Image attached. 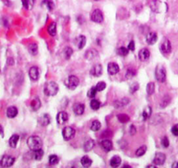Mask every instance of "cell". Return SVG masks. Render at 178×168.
I'll return each mask as SVG.
<instances>
[{
	"instance_id": "cell-53",
	"label": "cell",
	"mask_w": 178,
	"mask_h": 168,
	"mask_svg": "<svg viewBox=\"0 0 178 168\" xmlns=\"http://www.w3.org/2000/svg\"><path fill=\"white\" fill-rule=\"evenodd\" d=\"M123 167L130 168V167H131V166H128V165H124V166H123Z\"/></svg>"
},
{
	"instance_id": "cell-48",
	"label": "cell",
	"mask_w": 178,
	"mask_h": 168,
	"mask_svg": "<svg viewBox=\"0 0 178 168\" xmlns=\"http://www.w3.org/2000/svg\"><path fill=\"white\" fill-rule=\"evenodd\" d=\"M127 49L129 50H131V51H134V50H136V45H135V42L133 40L129 42L128 46H127Z\"/></svg>"
},
{
	"instance_id": "cell-37",
	"label": "cell",
	"mask_w": 178,
	"mask_h": 168,
	"mask_svg": "<svg viewBox=\"0 0 178 168\" xmlns=\"http://www.w3.org/2000/svg\"><path fill=\"white\" fill-rule=\"evenodd\" d=\"M90 106H91V108L94 111H96V110L100 109V107H101V102L97 99H95V98H93L91 102H90Z\"/></svg>"
},
{
	"instance_id": "cell-29",
	"label": "cell",
	"mask_w": 178,
	"mask_h": 168,
	"mask_svg": "<svg viewBox=\"0 0 178 168\" xmlns=\"http://www.w3.org/2000/svg\"><path fill=\"white\" fill-rule=\"evenodd\" d=\"M121 163V159L119 156L115 155L112 157L110 160V166L112 167H118Z\"/></svg>"
},
{
	"instance_id": "cell-4",
	"label": "cell",
	"mask_w": 178,
	"mask_h": 168,
	"mask_svg": "<svg viewBox=\"0 0 178 168\" xmlns=\"http://www.w3.org/2000/svg\"><path fill=\"white\" fill-rule=\"evenodd\" d=\"M156 79L158 82L163 83L166 81V70L164 66L162 65H157L156 69Z\"/></svg>"
},
{
	"instance_id": "cell-9",
	"label": "cell",
	"mask_w": 178,
	"mask_h": 168,
	"mask_svg": "<svg viewBox=\"0 0 178 168\" xmlns=\"http://www.w3.org/2000/svg\"><path fill=\"white\" fill-rule=\"evenodd\" d=\"M160 50L162 54L168 55L170 54L172 50V47H171V44L169 39H164L163 42L161 43L160 46Z\"/></svg>"
},
{
	"instance_id": "cell-54",
	"label": "cell",
	"mask_w": 178,
	"mask_h": 168,
	"mask_svg": "<svg viewBox=\"0 0 178 168\" xmlns=\"http://www.w3.org/2000/svg\"><path fill=\"white\" fill-rule=\"evenodd\" d=\"M2 132H3V128H2V126H0V134H1Z\"/></svg>"
},
{
	"instance_id": "cell-18",
	"label": "cell",
	"mask_w": 178,
	"mask_h": 168,
	"mask_svg": "<svg viewBox=\"0 0 178 168\" xmlns=\"http://www.w3.org/2000/svg\"><path fill=\"white\" fill-rule=\"evenodd\" d=\"M51 123V117L48 114H43L40 118H38V124L41 126H47Z\"/></svg>"
},
{
	"instance_id": "cell-12",
	"label": "cell",
	"mask_w": 178,
	"mask_h": 168,
	"mask_svg": "<svg viewBox=\"0 0 178 168\" xmlns=\"http://www.w3.org/2000/svg\"><path fill=\"white\" fill-rule=\"evenodd\" d=\"M72 112L78 116L82 115L85 112V105L82 103H75L72 106Z\"/></svg>"
},
{
	"instance_id": "cell-22",
	"label": "cell",
	"mask_w": 178,
	"mask_h": 168,
	"mask_svg": "<svg viewBox=\"0 0 178 168\" xmlns=\"http://www.w3.org/2000/svg\"><path fill=\"white\" fill-rule=\"evenodd\" d=\"M32 151V159H33L34 160L38 161V160H42L43 156H44V151H43L41 148Z\"/></svg>"
},
{
	"instance_id": "cell-34",
	"label": "cell",
	"mask_w": 178,
	"mask_h": 168,
	"mask_svg": "<svg viewBox=\"0 0 178 168\" xmlns=\"http://www.w3.org/2000/svg\"><path fill=\"white\" fill-rule=\"evenodd\" d=\"M117 119H118L119 121L121 122V123H122V124H125V123H127V122L129 121V116L127 115V114H124V113H121V114H118L117 115Z\"/></svg>"
},
{
	"instance_id": "cell-51",
	"label": "cell",
	"mask_w": 178,
	"mask_h": 168,
	"mask_svg": "<svg viewBox=\"0 0 178 168\" xmlns=\"http://www.w3.org/2000/svg\"><path fill=\"white\" fill-rule=\"evenodd\" d=\"M172 167L178 168V162H175V163H173V164H172Z\"/></svg>"
},
{
	"instance_id": "cell-45",
	"label": "cell",
	"mask_w": 178,
	"mask_h": 168,
	"mask_svg": "<svg viewBox=\"0 0 178 168\" xmlns=\"http://www.w3.org/2000/svg\"><path fill=\"white\" fill-rule=\"evenodd\" d=\"M136 70L135 69H127V73H126V77L127 79H130L133 76L136 75Z\"/></svg>"
},
{
	"instance_id": "cell-35",
	"label": "cell",
	"mask_w": 178,
	"mask_h": 168,
	"mask_svg": "<svg viewBox=\"0 0 178 168\" xmlns=\"http://www.w3.org/2000/svg\"><path fill=\"white\" fill-rule=\"evenodd\" d=\"M155 89H156V86H155V84H154L153 82H149V83L147 84L146 91H147V93H148V96H151L152 94H154Z\"/></svg>"
},
{
	"instance_id": "cell-33",
	"label": "cell",
	"mask_w": 178,
	"mask_h": 168,
	"mask_svg": "<svg viewBox=\"0 0 178 168\" xmlns=\"http://www.w3.org/2000/svg\"><path fill=\"white\" fill-rule=\"evenodd\" d=\"M22 4L26 10H32L34 6V0H22Z\"/></svg>"
},
{
	"instance_id": "cell-41",
	"label": "cell",
	"mask_w": 178,
	"mask_h": 168,
	"mask_svg": "<svg viewBox=\"0 0 178 168\" xmlns=\"http://www.w3.org/2000/svg\"><path fill=\"white\" fill-rule=\"evenodd\" d=\"M72 52H73V50L71 47H67V48H65V50L63 51V54H64V57H65V59H69L71 58V56L72 55Z\"/></svg>"
},
{
	"instance_id": "cell-6",
	"label": "cell",
	"mask_w": 178,
	"mask_h": 168,
	"mask_svg": "<svg viewBox=\"0 0 178 168\" xmlns=\"http://www.w3.org/2000/svg\"><path fill=\"white\" fill-rule=\"evenodd\" d=\"M150 7L156 12H163L162 9H167V4L162 3L161 1H158V0H154L150 4Z\"/></svg>"
},
{
	"instance_id": "cell-52",
	"label": "cell",
	"mask_w": 178,
	"mask_h": 168,
	"mask_svg": "<svg viewBox=\"0 0 178 168\" xmlns=\"http://www.w3.org/2000/svg\"><path fill=\"white\" fill-rule=\"evenodd\" d=\"M156 165H148L147 168H156Z\"/></svg>"
},
{
	"instance_id": "cell-38",
	"label": "cell",
	"mask_w": 178,
	"mask_h": 168,
	"mask_svg": "<svg viewBox=\"0 0 178 168\" xmlns=\"http://www.w3.org/2000/svg\"><path fill=\"white\" fill-rule=\"evenodd\" d=\"M42 5L47 7L49 11H52L54 8V3L52 0H44L42 2Z\"/></svg>"
},
{
	"instance_id": "cell-44",
	"label": "cell",
	"mask_w": 178,
	"mask_h": 168,
	"mask_svg": "<svg viewBox=\"0 0 178 168\" xmlns=\"http://www.w3.org/2000/svg\"><path fill=\"white\" fill-rule=\"evenodd\" d=\"M106 84L105 82H103V81H101V82H99L97 84H96V86H95V88L97 90V92H102L104 89L106 88Z\"/></svg>"
},
{
	"instance_id": "cell-13",
	"label": "cell",
	"mask_w": 178,
	"mask_h": 168,
	"mask_svg": "<svg viewBox=\"0 0 178 168\" xmlns=\"http://www.w3.org/2000/svg\"><path fill=\"white\" fill-rule=\"evenodd\" d=\"M101 146L104 151L108 152V151L113 150L114 145H113V142L111 141L110 139H103V140L101 141Z\"/></svg>"
},
{
	"instance_id": "cell-1",
	"label": "cell",
	"mask_w": 178,
	"mask_h": 168,
	"mask_svg": "<svg viewBox=\"0 0 178 168\" xmlns=\"http://www.w3.org/2000/svg\"><path fill=\"white\" fill-rule=\"evenodd\" d=\"M27 146L30 148L31 151H34V150H38L42 148L43 146V141L40 137L38 136H31L27 139Z\"/></svg>"
},
{
	"instance_id": "cell-25",
	"label": "cell",
	"mask_w": 178,
	"mask_h": 168,
	"mask_svg": "<svg viewBox=\"0 0 178 168\" xmlns=\"http://www.w3.org/2000/svg\"><path fill=\"white\" fill-rule=\"evenodd\" d=\"M86 42H87V38H86L85 36H83V35L79 36L76 38V45L78 46V49H80V50L82 49L86 46Z\"/></svg>"
},
{
	"instance_id": "cell-3",
	"label": "cell",
	"mask_w": 178,
	"mask_h": 168,
	"mask_svg": "<svg viewBox=\"0 0 178 168\" xmlns=\"http://www.w3.org/2000/svg\"><path fill=\"white\" fill-rule=\"evenodd\" d=\"M66 86L70 90H74L78 87V85L80 84V79L77 78L76 76L71 75L68 77L67 79L65 81Z\"/></svg>"
},
{
	"instance_id": "cell-24",
	"label": "cell",
	"mask_w": 178,
	"mask_h": 168,
	"mask_svg": "<svg viewBox=\"0 0 178 168\" xmlns=\"http://www.w3.org/2000/svg\"><path fill=\"white\" fill-rule=\"evenodd\" d=\"M128 103H129V99L127 98H123L121 99L115 101L114 105H115V108H121V107H123V106L127 105Z\"/></svg>"
},
{
	"instance_id": "cell-30",
	"label": "cell",
	"mask_w": 178,
	"mask_h": 168,
	"mask_svg": "<svg viewBox=\"0 0 178 168\" xmlns=\"http://www.w3.org/2000/svg\"><path fill=\"white\" fill-rule=\"evenodd\" d=\"M81 165H82V166H84V167H89V166H91L93 161H92V160L89 158L88 156H83V157L81 158Z\"/></svg>"
},
{
	"instance_id": "cell-15",
	"label": "cell",
	"mask_w": 178,
	"mask_h": 168,
	"mask_svg": "<svg viewBox=\"0 0 178 168\" xmlns=\"http://www.w3.org/2000/svg\"><path fill=\"white\" fill-rule=\"evenodd\" d=\"M38 76H39V71L37 66H32L30 68L29 77L33 81H37L38 79Z\"/></svg>"
},
{
	"instance_id": "cell-19",
	"label": "cell",
	"mask_w": 178,
	"mask_h": 168,
	"mask_svg": "<svg viewBox=\"0 0 178 168\" xmlns=\"http://www.w3.org/2000/svg\"><path fill=\"white\" fill-rule=\"evenodd\" d=\"M138 56H139V59H140L141 61H147L149 59V57H150V51L147 48L141 49L139 51Z\"/></svg>"
},
{
	"instance_id": "cell-40",
	"label": "cell",
	"mask_w": 178,
	"mask_h": 168,
	"mask_svg": "<svg viewBox=\"0 0 178 168\" xmlns=\"http://www.w3.org/2000/svg\"><path fill=\"white\" fill-rule=\"evenodd\" d=\"M146 151H147V146H141L136 151V155L137 157H141L146 153Z\"/></svg>"
},
{
	"instance_id": "cell-23",
	"label": "cell",
	"mask_w": 178,
	"mask_h": 168,
	"mask_svg": "<svg viewBox=\"0 0 178 168\" xmlns=\"http://www.w3.org/2000/svg\"><path fill=\"white\" fill-rule=\"evenodd\" d=\"M31 107L33 110L34 112H37L40 107H41V101L38 98V97L34 98L33 99L31 102Z\"/></svg>"
},
{
	"instance_id": "cell-17",
	"label": "cell",
	"mask_w": 178,
	"mask_h": 168,
	"mask_svg": "<svg viewBox=\"0 0 178 168\" xmlns=\"http://www.w3.org/2000/svg\"><path fill=\"white\" fill-rule=\"evenodd\" d=\"M146 41L148 43V45L152 46L154 44H156L157 41V34L154 31H151L146 35Z\"/></svg>"
},
{
	"instance_id": "cell-47",
	"label": "cell",
	"mask_w": 178,
	"mask_h": 168,
	"mask_svg": "<svg viewBox=\"0 0 178 168\" xmlns=\"http://www.w3.org/2000/svg\"><path fill=\"white\" fill-rule=\"evenodd\" d=\"M161 146L164 147V148H167L170 146V141H169V139L167 137H163L162 139H161Z\"/></svg>"
},
{
	"instance_id": "cell-32",
	"label": "cell",
	"mask_w": 178,
	"mask_h": 168,
	"mask_svg": "<svg viewBox=\"0 0 178 168\" xmlns=\"http://www.w3.org/2000/svg\"><path fill=\"white\" fill-rule=\"evenodd\" d=\"M28 50H29L30 53L33 55V56L38 54V46H37V44H35V43L30 44L29 46H28Z\"/></svg>"
},
{
	"instance_id": "cell-14",
	"label": "cell",
	"mask_w": 178,
	"mask_h": 168,
	"mask_svg": "<svg viewBox=\"0 0 178 168\" xmlns=\"http://www.w3.org/2000/svg\"><path fill=\"white\" fill-rule=\"evenodd\" d=\"M120 71V67L119 65L116 63H114V62H111L107 65V72L108 74L110 75H115L117 74Z\"/></svg>"
},
{
	"instance_id": "cell-26",
	"label": "cell",
	"mask_w": 178,
	"mask_h": 168,
	"mask_svg": "<svg viewBox=\"0 0 178 168\" xmlns=\"http://www.w3.org/2000/svg\"><path fill=\"white\" fill-rule=\"evenodd\" d=\"M47 31H48L49 35L52 36V37L55 36L56 33H57V24H56L55 22H52V23H51L50 25H48Z\"/></svg>"
},
{
	"instance_id": "cell-49",
	"label": "cell",
	"mask_w": 178,
	"mask_h": 168,
	"mask_svg": "<svg viewBox=\"0 0 178 168\" xmlns=\"http://www.w3.org/2000/svg\"><path fill=\"white\" fill-rule=\"evenodd\" d=\"M171 132L173 133V135L178 137V124L177 125H175V126H173V127L171 128Z\"/></svg>"
},
{
	"instance_id": "cell-21",
	"label": "cell",
	"mask_w": 178,
	"mask_h": 168,
	"mask_svg": "<svg viewBox=\"0 0 178 168\" xmlns=\"http://www.w3.org/2000/svg\"><path fill=\"white\" fill-rule=\"evenodd\" d=\"M17 107L15 106H10L6 110V116L8 117L9 118H15L17 115Z\"/></svg>"
},
{
	"instance_id": "cell-11",
	"label": "cell",
	"mask_w": 178,
	"mask_h": 168,
	"mask_svg": "<svg viewBox=\"0 0 178 168\" xmlns=\"http://www.w3.org/2000/svg\"><path fill=\"white\" fill-rule=\"evenodd\" d=\"M102 72H103L102 65H100V64H97V65H93V67L91 68L90 74L93 76V77H101L102 75Z\"/></svg>"
},
{
	"instance_id": "cell-10",
	"label": "cell",
	"mask_w": 178,
	"mask_h": 168,
	"mask_svg": "<svg viewBox=\"0 0 178 168\" xmlns=\"http://www.w3.org/2000/svg\"><path fill=\"white\" fill-rule=\"evenodd\" d=\"M166 160V155L162 152H157L154 157L153 163L156 166H162Z\"/></svg>"
},
{
	"instance_id": "cell-7",
	"label": "cell",
	"mask_w": 178,
	"mask_h": 168,
	"mask_svg": "<svg viewBox=\"0 0 178 168\" xmlns=\"http://www.w3.org/2000/svg\"><path fill=\"white\" fill-rule=\"evenodd\" d=\"M62 136L65 140H70L75 136V130L71 126H66L62 131Z\"/></svg>"
},
{
	"instance_id": "cell-5",
	"label": "cell",
	"mask_w": 178,
	"mask_h": 168,
	"mask_svg": "<svg viewBox=\"0 0 178 168\" xmlns=\"http://www.w3.org/2000/svg\"><path fill=\"white\" fill-rule=\"evenodd\" d=\"M14 163H15V158L10 155L3 156V158L0 160V165L2 167H10L13 166Z\"/></svg>"
},
{
	"instance_id": "cell-43",
	"label": "cell",
	"mask_w": 178,
	"mask_h": 168,
	"mask_svg": "<svg viewBox=\"0 0 178 168\" xmlns=\"http://www.w3.org/2000/svg\"><path fill=\"white\" fill-rule=\"evenodd\" d=\"M96 93H97V90L95 88V86H93V87L87 92V97L90 98H94L95 96H96Z\"/></svg>"
},
{
	"instance_id": "cell-50",
	"label": "cell",
	"mask_w": 178,
	"mask_h": 168,
	"mask_svg": "<svg viewBox=\"0 0 178 168\" xmlns=\"http://www.w3.org/2000/svg\"><path fill=\"white\" fill-rule=\"evenodd\" d=\"M136 128L135 127L134 125H131V126H130V134L134 135L136 134Z\"/></svg>"
},
{
	"instance_id": "cell-16",
	"label": "cell",
	"mask_w": 178,
	"mask_h": 168,
	"mask_svg": "<svg viewBox=\"0 0 178 168\" xmlns=\"http://www.w3.org/2000/svg\"><path fill=\"white\" fill-rule=\"evenodd\" d=\"M56 119L59 125H64L68 120V114L66 112H59Z\"/></svg>"
},
{
	"instance_id": "cell-20",
	"label": "cell",
	"mask_w": 178,
	"mask_h": 168,
	"mask_svg": "<svg viewBox=\"0 0 178 168\" xmlns=\"http://www.w3.org/2000/svg\"><path fill=\"white\" fill-rule=\"evenodd\" d=\"M98 56V51L94 49H89L85 53V59L87 60H93Z\"/></svg>"
},
{
	"instance_id": "cell-28",
	"label": "cell",
	"mask_w": 178,
	"mask_h": 168,
	"mask_svg": "<svg viewBox=\"0 0 178 168\" xmlns=\"http://www.w3.org/2000/svg\"><path fill=\"white\" fill-rule=\"evenodd\" d=\"M94 145H95V143H94V141H93V139H89L83 145V149H84L85 151H90L93 148Z\"/></svg>"
},
{
	"instance_id": "cell-31",
	"label": "cell",
	"mask_w": 178,
	"mask_h": 168,
	"mask_svg": "<svg viewBox=\"0 0 178 168\" xmlns=\"http://www.w3.org/2000/svg\"><path fill=\"white\" fill-rule=\"evenodd\" d=\"M151 114H152V108L150 107V106H146L143 110V112H142V118H143V120H147L148 118H150V116H151Z\"/></svg>"
},
{
	"instance_id": "cell-46",
	"label": "cell",
	"mask_w": 178,
	"mask_h": 168,
	"mask_svg": "<svg viewBox=\"0 0 178 168\" xmlns=\"http://www.w3.org/2000/svg\"><path fill=\"white\" fill-rule=\"evenodd\" d=\"M138 89H139V84L138 83H134V84H131V86H130V93H135L136 91H138Z\"/></svg>"
},
{
	"instance_id": "cell-39",
	"label": "cell",
	"mask_w": 178,
	"mask_h": 168,
	"mask_svg": "<svg viewBox=\"0 0 178 168\" xmlns=\"http://www.w3.org/2000/svg\"><path fill=\"white\" fill-rule=\"evenodd\" d=\"M101 122L99 121V120H94V121H93V123H92L90 128H91V130L93 131V132H98V131L101 129Z\"/></svg>"
},
{
	"instance_id": "cell-55",
	"label": "cell",
	"mask_w": 178,
	"mask_h": 168,
	"mask_svg": "<svg viewBox=\"0 0 178 168\" xmlns=\"http://www.w3.org/2000/svg\"><path fill=\"white\" fill-rule=\"evenodd\" d=\"M95 1H100V0H95Z\"/></svg>"
},
{
	"instance_id": "cell-2",
	"label": "cell",
	"mask_w": 178,
	"mask_h": 168,
	"mask_svg": "<svg viewBox=\"0 0 178 168\" xmlns=\"http://www.w3.org/2000/svg\"><path fill=\"white\" fill-rule=\"evenodd\" d=\"M59 92V85L56 82L51 81V82H48L45 85V88H44V93L46 96L48 97H52L55 96L56 94Z\"/></svg>"
},
{
	"instance_id": "cell-36",
	"label": "cell",
	"mask_w": 178,
	"mask_h": 168,
	"mask_svg": "<svg viewBox=\"0 0 178 168\" xmlns=\"http://www.w3.org/2000/svg\"><path fill=\"white\" fill-rule=\"evenodd\" d=\"M116 52H117V54L119 56H121V57H125V56H127L128 54V52H129V50L126 48V47L124 46H121L118 48V50H116Z\"/></svg>"
},
{
	"instance_id": "cell-8",
	"label": "cell",
	"mask_w": 178,
	"mask_h": 168,
	"mask_svg": "<svg viewBox=\"0 0 178 168\" xmlns=\"http://www.w3.org/2000/svg\"><path fill=\"white\" fill-rule=\"evenodd\" d=\"M91 19L92 21L94 22V23H97V24H101L104 20V16H103V13L101 10L99 9H96L94 10L91 15Z\"/></svg>"
},
{
	"instance_id": "cell-27",
	"label": "cell",
	"mask_w": 178,
	"mask_h": 168,
	"mask_svg": "<svg viewBox=\"0 0 178 168\" xmlns=\"http://www.w3.org/2000/svg\"><path fill=\"white\" fill-rule=\"evenodd\" d=\"M18 140H19V136L17 134H13L9 139V146L12 148H16Z\"/></svg>"
},
{
	"instance_id": "cell-42",
	"label": "cell",
	"mask_w": 178,
	"mask_h": 168,
	"mask_svg": "<svg viewBox=\"0 0 178 168\" xmlns=\"http://www.w3.org/2000/svg\"><path fill=\"white\" fill-rule=\"evenodd\" d=\"M59 163V157L57 155L49 156V164L51 166H55Z\"/></svg>"
}]
</instances>
